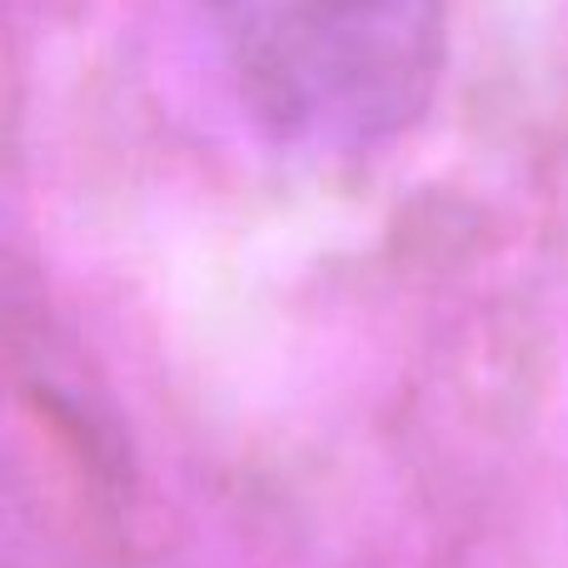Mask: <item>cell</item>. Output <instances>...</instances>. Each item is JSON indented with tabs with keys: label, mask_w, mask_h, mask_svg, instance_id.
<instances>
[{
	"label": "cell",
	"mask_w": 568,
	"mask_h": 568,
	"mask_svg": "<svg viewBox=\"0 0 568 568\" xmlns=\"http://www.w3.org/2000/svg\"><path fill=\"white\" fill-rule=\"evenodd\" d=\"M235 100L294 150H369L429 110L444 0H195Z\"/></svg>",
	"instance_id": "cell-1"
}]
</instances>
